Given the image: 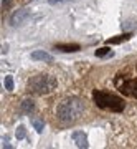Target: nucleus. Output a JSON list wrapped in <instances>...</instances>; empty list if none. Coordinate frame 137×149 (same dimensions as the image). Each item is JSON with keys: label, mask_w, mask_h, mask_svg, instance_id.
<instances>
[{"label": "nucleus", "mask_w": 137, "mask_h": 149, "mask_svg": "<svg viewBox=\"0 0 137 149\" xmlns=\"http://www.w3.org/2000/svg\"><path fill=\"white\" fill-rule=\"evenodd\" d=\"M83 111H84V101L81 98H76V96L64 100L56 106V116L61 123L78 121L83 114Z\"/></svg>", "instance_id": "nucleus-1"}, {"label": "nucleus", "mask_w": 137, "mask_h": 149, "mask_svg": "<svg viewBox=\"0 0 137 149\" xmlns=\"http://www.w3.org/2000/svg\"><path fill=\"white\" fill-rule=\"evenodd\" d=\"M56 86H58V81L56 78H53L50 74H37V76H32L30 80H28V91L33 93V95H50L53 91L56 90Z\"/></svg>", "instance_id": "nucleus-2"}, {"label": "nucleus", "mask_w": 137, "mask_h": 149, "mask_svg": "<svg viewBox=\"0 0 137 149\" xmlns=\"http://www.w3.org/2000/svg\"><path fill=\"white\" fill-rule=\"evenodd\" d=\"M93 100L96 106H99L101 109H109L112 113H122L126 108L122 98L111 93H104V91H93Z\"/></svg>", "instance_id": "nucleus-3"}, {"label": "nucleus", "mask_w": 137, "mask_h": 149, "mask_svg": "<svg viewBox=\"0 0 137 149\" xmlns=\"http://www.w3.org/2000/svg\"><path fill=\"white\" fill-rule=\"evenodd\" d=\"M114 83H116L117 90L121 93H124L127 96H132V98H137V80L127 78L124 74H117Z\"/></svg>", "instance_id": "nucleus-4"}, {"label": "nucleus", "mask_w": 137, "mask_h": 149, "mask_svg": "<svg viewBox=\"0 0 137 149\" xmlns=\"http://www.w3.org/2000/svg\"><path fill=\"white\" fill-rule=\"evenodd\" d=\"M28 17H30V10H26V8H20V10H17V12L12 13L10 25H12V27H20V25H23V23L28 20Z\"/></svg>", "instance_id": "nucleus-5"}, {"label": "nucleus", "mask_w": 137, "mask_h": 149, "mask_svg": "<svg viewBox=\"0 0 137 149\" xmlns=\"http://www.w3.org/2000/svg\"><path fill=\"white\" fill-rule=\"evenodd\" d=\"M71 138H73L74 144H76L79 149H88L89 148L88 136H86V133H83V131H74V133L71 134Z\"/></svg>", "instance_id": "nucleus-6"}, {"label": "nucleus", "mask_w": 137, "mask_h": 149, "mask_svg": "<svg viewBox=\"0 0 137 149\" xmlns=\"http://www.w3.org/2000/svg\"><path fill=\"white\" fill-rule=\"evenodd\" d=\"M32 60L35 61H45V63H53V55L46 53V52H43V50H35L32 55Z\"/></svg>", "instance_id": "nucleus-7"}, {"label": "nucleus", "mask_w": 137, "mask_h": 149, "mask_svg": "<svg viewBox=\"0 0 137 149\" xmlns=\"http://www.w3.org/2000/svg\"><path fill=\"white\" fill-rule=\"evenodd\" d=\"M20 109L23 114H32L35 111V101L33 100H23L20 104Z\"/></svg>", "instance_id": "nucleus-8"}, {"label": "nucleus", "mask_w": 137, "mask_h": 149, "mask_svg": "<svg viewBox=\"0 0 137 149\" xmlns=\"http://www.w3.org/2000/svg\"><path fill=\"white\" fill-rule=\"evenodd\" d=\"M30 123H32L33 129H35V131H37L38 134H42V133H43V129H45V121H43L42 118L32 116V118H30Z\"/></svg>", "instance_id": "nucleus-9"}, {"label": "nucleus", "mask_w": 137, "mask_h": 149, "mask_svg": "<svg viewBox=\"0 0 137 149\" xmlns=\"http://www.w3.org/2000/svg\"><path fill=\"white\" fill-rule=\"evenodd\" d=\"M55 50H60L63 53H76L81 50L79 45H55Z\"/></svg>", "instance_id": "nucleus-10"}, {"label": "nucleus", "mask_w": 137, "mask_h": 149, "mask_svg": "<svg viewBox=\"0 0 137 149\" xmlns=\"http://www.w3.org/2000/svg\"><path fill=\"white\" fill-rule=\"evenodd\" d=\"M131 37H132L131 33H124V35H119V37H116V38H109V40H107V45H109V43H111V45H119V43L129 40Z\"/></svg>", "instance_id": "nucleus-11"}, {"label": "nucleus", "mask_w": 137, "mask_h": 149, "mask_svg": "<svg viewBox=\"0 0 137 149\" xmlns=\"http://www.w3.org/2000/svg\"><path fill=\"white\" fill-rule=\"evenodd\" d=\"M94 55L98 56V58H104V56H107V55L112 56L114 53L111 52V48H109V47H102V48H98V50L94 52Z\"/></svg>", "instance_id": "nucleus-12"}, {"label": "nucleus", "mask_w": 137, "mask_h": 149, "mask_svg": "<svg viewBox=\"0 0 137 149\" xmlns=\"http://www.w3.org/2000/svg\"><path fill=\"white\" fill-rule=\"evenodd\" d=\"M3 83H5V90L7 91H13V76H12V74H7Z\"/></svg>", "instance_id": "nucleus-13"}, {"label": "nucleus", "mask_w": 137, "mask_h": 149, "mask_svg": "<svg viewBox=\"0 0 137 149\" xmlns=\"http://www.w3.org/2000/svg\"><path fill=\"white\" fill-rule=\"evenodd\" d=\"M15 138H17V139H25V138H26V129H25V126H18V128H17Z\"/></svg>", "instance_id": "nucleus-14"}, {"label": "nucleus", "mask_w": 137, "mask_h": 149, "mask_svg": "<svg viewBox=\"0 0 137 149\" xmlns=\"http://www.w3.org/2000/svg\"><path fill=\"white\" fill-rule=\"evenodd\" d=\"M12 5V0H2V8H8Z\"/></svg>", "instance_id": "nucleus-15"}, {"label": "nucleus", "mask_w": 137, "mask_h": 149, "mask_svg": "<svg viewBox=\"0 0 137 149\" xmlns=\"http://www.w3.org/2000/svg\"><path fill=\"white\" fill-rule=\"evenodd\" d=\"M58 2H66V0H50V3L55 5V3H58Z\"/></svg>", "instance_id": "nucleus-16"}]
</instances>
